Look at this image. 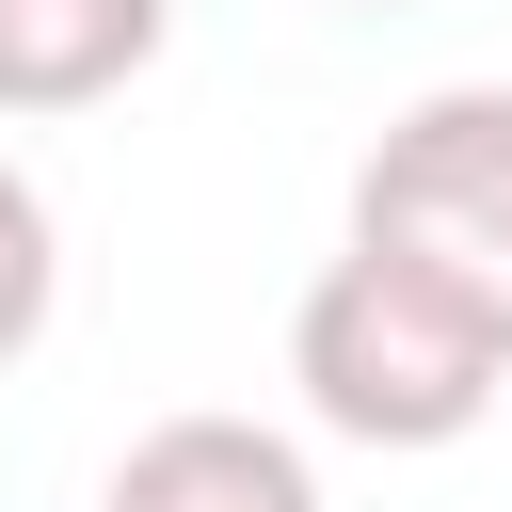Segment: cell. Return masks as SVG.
Returning <instances> with one entry per match:
<instances>
[{
  "mask_svg": "<svg viewBox=\"0 0 512 512\" xmlns=\"http://www.w3.org/2000/svg\"><path fill=\"white\" fill-rule=\"evenodd\" d=\"M288 384H304V416H320L336 448L416 464V448H464V432L496 416L512 352H496L464 304H432L416 272H384V256L336 240V256L304 272V304H288Z\"/></svg>",
  "mask_w": 512,
  "mask_h": 512,
  "instance_id": "1",
  "label": "cell"
},
{
  "mask_svg": "<svg viewBox=\"0 0 512 512\" xmlns=\"http://www.w3.org/2000/svg\"><path fill=\"white\" fill-rule=\"evenodd\" d=\"M352 256L416 272L512 352V80H448L352 160Z\"/></svg>",
  "mask_w": 512,
  "mask_h": 512,
  "instance_id": "2",
  "label": "cell"
},
{
  "mask_svg": "<svg viewBox=\"0 0 512 512\" xmlns=\"http://www.w3.org/2000/svg\"><path fill=\"white\" fill-rule=\"evenodd\" d=\"M96 512H320V464L272 416H160L112 448Z\"/></svg>",
  "mask_w": 512,
  "mask_h": 512,
  "instance_id": "3",
  "label": "cell"
},
{
  "mask_svg": "<svg viewBox=\"0 0 512 512\" xmlns=\"http://www.w3.org/2000/svg\"><path fill=\"white\" fill-rule=\"evenodd\" d=\"M176 48V0H0V128L96 112Z\"/></svg>",
  "mask_w": 512,
  "mask_h": 512,
  "instance_id": "4",
  "label": "cell"
},
{
  "mask_svg": "<svg viewBox=\"0 0 512 512\" xmlns=\"http://www.w3.org/2000/svg\"><path fill=\"white\" fill-rule=\"evenodd\" d=\"M48 304H64V224H48V192L0 160V368L48 336Z\"/></svg>",
  "mask_w": 512,
  "mask_h": 512,
  "instance_id": "5",
  "label": "cell"
},
{
  "mask_svg": "<svg viewBox=\"0 0 512 512\" xmlns=\"http://www.w3.org/2000/svg\"><path fill=\"white\" fill-rule=\"evenodd\" d=\"M352 16H400V0H352Z\"/></svg>",
  "mask_w": 512,
  "mask_h": 512,
  "instance_id": "6",
  "label": "cell"
}]
</instances>
